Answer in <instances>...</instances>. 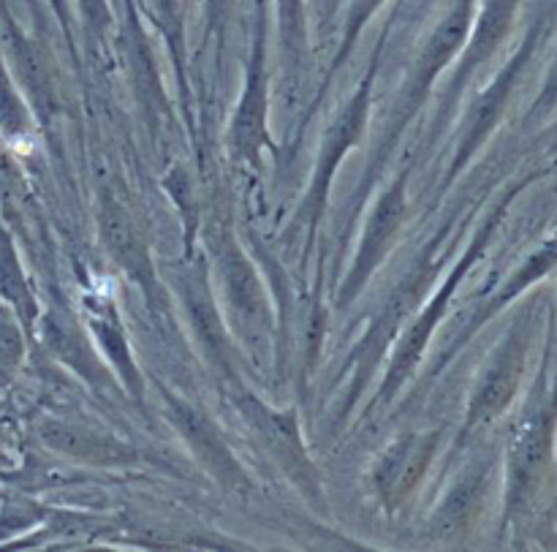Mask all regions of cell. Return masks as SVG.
<instances>
[{"instance_id":"1","label":"cell","mask_w":557,"mask_h":552,"mask_svg":"<svg viewBox=\"0 0 557 552\" xmlns=\"http://www.w3.org/2000/svg\"><path fill=\"white\" fill-rule=\"evenodd\" d=\"M476 9L479 0H449L444 14L438 16L433 30L428 33V38L419 47L406 79L397 87L395 101H392L389 114L384 120V128H381L379 139H375L373 152H370L362 177L357 183V191L351 196V212H348V221L351 223L362 212L364 199L373 194V188L384 177L386 163L392 161V156L400 147L406 128L417 120V114L422 112L428 98L433 96V87L438 85L441 74L449 65H455V60L460 58L462 47L468 41V33H471L473 16H476Z\"/></svg>"},{"instance_id":"2","label":"cell","mask_w":557,"mask_h":552,"mask_svg":"<svg viewBox=\"0 0 557 552\" xmlns=\"http://www.w3.org/2000/svg\"><path fill=\"white\" fill-rule=\"evenodd\" d=\"M449 234L451 223H444V226L419 248L411 267L397 278V283L389 289V294L384 297L381 308L373 314L368 330H364L362 338L354 343L351 354H348V359L343 363L341 370V376L346 373L348 387L346 403H343L341 414H337V422H346L348 414L357 412L364 390H368L370 381L379 376L386 352L392 348L395 338L400 335L403 324H406V321L417 314L419 305L428 299L430 286H433L435 278L441 275V261H444V248Z\"/></svg>"},{"instance_id":"3","label":"cell","mask_w":557,"mask_h":552,"mask_svg":"<svg viewBox=\"0 0 557 552\" xmlns=\"http://www.w3.org/2000/svg\"><path fill=\"white\" fill-rule=\"evenodd\" d=\"M384 38L386 33H381L379 44H375L373 54H370V63H368V71H364V76L359 79V85L354 87L348 101L337 109L335 118L326 123L324 134H321L319 152H315L313 169H310L308 188H305L302 201H299L297 212H294L292 223H288V232L305 234V256L313 250L315 234H319L321 223H324L326 207H330L332 185H335L337 169H341L343 158H346L351 150H357V147L362 145L364 136H368L370 114H373L375 82H379L381 58H384Z\"/></svg>"},{"instance_id":"4","label":"cell","mask_w":557,"mask_h":552,"mask_svg":"<svg viewBox=\"0 0 557 552\" xmlns=\"http://www.w3.org/2000/svg\"><path fill=\"white\" fill-rule=\"evenodd\" d=\"M205 243L212 286L228 327L237 335V346H248L261 357L275 335V316H272L264 278L250 259L248 248L223 221L207 226Z\"/></svg>"},{"instance_id":"5","label":"cell","mask_w":557,"mask_h":552,"mask_svg":"<svg viewBox=\"0 0 557 552\" xmlns=\"http://www.w3.org/2000/svg\"><path fill=\"white\" fill-rule=\"evenodd\" d=\"M511 196L515 194L506 196V199L498 205V210H493V216L484 221V226L479 229L476 237L471 240V245L462 250V256L457 259V265L446 272L444 281L435 286V292L430 294L422 305H419L417 314H413L411 319L403 324L400 335L395 338V343H392V348H389V365H386L384 376H381L379 390H375V395L370 397V403L364 406V417L375 414L379 408L389 406V403L395 401L403 390H406L408 381L417 376L419 365H422L424 354H428L430 341H433L435 332H438V327L444 324L446 314H449V305H451V299H455L457 289H460V283L466 281L468 270H473V265L479 261V256H482L484 248H487L490 237H493V232L498 229V223H500V218H504L506 207H509Z\"/></svg>"},{"instance_id":"6","label":"cell","mask_w":557,"mask_h":552,"mask_svg":"<svg viewBox=\"0 0 557 552\" xmlns=\"http://www.w3.org/2000/svg\"><path fill=\"white\" fill-rule=\"evenodd\" d=\"M169 286L177 297L183 319L188 324L190 338L199 348L201 359L215 370L223 384H237L239 376V346L218 303L215 286H212L210 265L207 256L190 250L183 256L177 267L169 272Z\"/></svg>"},{"instance_id":"7","label":"cell","mask_w":557,"mask_h":552,"mask_svg":"<svg viewBox=\"0 0 557 552\" xmlns=\"http://www.w3.org/2000/svg\"><path fill=\"white\" fill-rule=\"evenodd\" d=\"M270 0H256V22L245 58L243 87L226 128V147L237 163L259 172L267 150L277 152L270 128L272 74H270Z\"/></svg>"},{"instance_id":"8","label":"cell","mask_w":557,"mask_h":552,"mask_svg":"<svg viewBox=\"0 0 557 552\" xmlns=\"http://www.w3.org/2000/svg\"><path fill=\"white\" fill-rule=\"evenodd\" d=\"M228 397L237 408L239 417L245 419L256 439L261 441V450L277 466V471L286 477V482L308 501L313 510H324V482L310 457L308 444H305L302 428H299L297 408H272L264 397L256 395L245 381L228 384Z\"/></svg>"},{"instance_id":"9","label":"cell","mask_w":557,"mask_h":552,"mask_svg":"<svg viewBox=\"0 0 557 552\" xmlns=\"http://www.w3.org/2000/svg\"><path fill=\"white\" fill-rule=\"evenodd\" d=\"M408 177H411V172H408V167H403L381 188V194L375 196L373 207L368 212V221H364L362 237H359L357 250L351 256V265H348V272L343 275L341 286H337L335 310L351 308L362 297L368 283L384 267V261L395 250L397 240L403 237V229H406L408 218H411Z\"/></svg>"},{"instance_id":"10","label":"cell","mask_w":557,"mask_h":552,"mask_svg":"<svg viewBox=\"0 0 557 552\" xmlns=\"http://www.w3.org/2000/svg\"><path fill=\"white\" fill-rule=\"evenodd\" d=\"M156 390L158 395H161V406L169 425H172L174 433L180 436V441L188 446L196 466H199L221 490L239 495V499H248V495L253 493V482H250L248 471H245V466L239 463V457L234 455V450L228 446L221 428H218L199 406H194L188 397L177 395L174 390L163 387L161 381H156Z\"/></svg>"},{"instance_id":"11","label":"cell","mask_w":557,"mask_h":552,"mask_svg":"<svg viewBox=\"0 0 557 552\" xmlns=\"http://www.w3.org/2000/svg\"><path fill=\"white\" fill-rule=\"evenodd\" d=\"M528 348H531V319L522 316L509 327V332L500 338V343L490 352L487 363L479 370L471 395H468L466 419H462V433L457 444H466L468 436L493 425L515 403L522 376H525Z\"/></svg>"},{"instance_id":"12","label":"cell","mask_w":557,"mask_h":552,"mask_svg":"<svg viewBox=\"0 0 557 552\" xmlns=\"http://www.w3.org/2000/svg\"><path fill=\"white\" fill-rule=\"evenodd\" d=\"M539 38H542V25H536L531 33H528L522 47L511 54L509 63L500 69V74L495 76V79L490 82V85L484 87L471 103H468L466 114H462L460 120V128H457L455 152H451V161L444 174V183H441V191L449 188V185L466 172L468 163L479 156V150L487 145L493 131L498 128L500 118H504L506 107H509L511 101V93H515L517 82H520L522 71H525V65L531 63L533 52H536Z\"/></svg>"},{"instance_id":"13","label":"cell","mask_w":557,"mask_h":552,"mask_svg":"<svg viewBox=\"0 0 557 552\" xmlns=\"http://www.w3.org/2000/svg\"><path fill=\"white\" fill-rule=\"evenodd\" d=\"M444 446V430H411L386 444L370 468V488L386 517H397L428 479L435 457Z\"/></svg>"},{"instance_id":"14","label":"cell","mask_w":557,"mask_h":552,"mask_svg":"<svg viewBox=\"0 0 557 552\" xmlns=\"http://www.w3.org/2000/svg\"><path fill=\"white\" fill-rule=\"evenodd\" d=\"M522 0H479L476 16H473L471 33H468V41L462 47L460 58L455 60V69H451L449 82H446L444 93H441L438 112H435V125L433 136H438L441 131L449 123V112L460 96L466 93V87L471 85L473 76L495 58L504 41L509 38L511 27H515L517 11H520Z\"/></svg>"},{"instance_id":"15","label":"cell","mask_w":557,"mask_h":552,"mask_svg":"<svg viewBox=\"0 0 557 552\" xmlns=\"http://www.w3.org/2000/svg\"><path fill=\"white\" fill-rule=\"evenodd\" d=\"M98 234H101V245L109 259L128 275L131 283L145 292L147 303L158 308L163 294L150 245H147L134 212L128 210V205H123L114 191H103L101 201H98Z\"/></svg>"},{"instance_id":"16","label":"cell","mask_w":557,"mask_h":552,"mask_svg":"<svg viewBox=\"0 0 557 552\" xmlns=\"http://www.w3.org/2000/svg\"><path fill=\"white\" fill-rule=\"evenodd\" d=\"M555 406L542 403L515 428L506 450V512L515 515L531 501L553 455Z\"/></svg>"},{"instance_id":"17","label":"cell","mask_w":557,"mask_h":552,"mask_svg":"<svg viewBox=\"0 0 557 552\" xmlns=\"http://www.w3.org/2000/svg\"><path fill=\"white\" fill-rule=\"evenodd\" d=\"M41 441L58 455L90 468H128L139 463V450L131 441L85 419H47Z\"/></svg>"},{"instance_id":"18","label":"cell","mask_w":557,"mask_h":552,"mask_svg":"<svg viewBox=\"0 0 557 552\" xmlns=\"http://www.w3.org/2000/svg\"><path fill=\"white\" fill-rule=\"evenodd\" d=\"M85 330L87 335H90L96 352L101 354L109 373H112L114 381L125 390V395H131L134 403H145L147 379L145 373H141L139 363H136L134 352H131L128 332H125L117 314V305H114V299L109 297V294L87 297Z\"/></svg>"},{"instance_id":"19","label":"cell","mask_w":557,"mask_h":552,"mask_svg":"<svg viewBox=\"0 0 557 552\" xmlns=\"http://www.w3.org/2000/svg\"><path fill=\"white\" fill-rule=\"evenodd\" d=\"M41 338L44 343H47L49 352H52L71 373L79 376L90 390L101 392V395L114 390L117 381L109 373L101 354L96 352L90 335H87L85 327L76 321L74 314H69L65 308L47 310L41 319Z\"/></svg>"},{"instance_id":"20","label":"cell","mask_w":557,"mask_h":552,"mask_svg":"<svg viewBox=\"0 0 557 552\" xmlns=\"http://www.w3.org/2000/svg\"><path fill=\"white\" fill-rule=\"evenodd\" d=\"M490 474H493L490 457L471 461L457 471V477L444 490L441 501L435 504V512L428 520L433 537L455 539L460 533H468V528L476 523L479 512H482L484 499H487Z\"/></svg>"},{"instance_id":"21","label":"cell","mask_w":557,"mask_h":552,"mask_svg":"<svg viewBox=\"0 0 557 552\" xmlns=\"http://www.w3.org/2000/svg\"><path fill=\"white\" fill-rule=\"evenodd\" d=\"M555 261H557V240H553V243H547V245H542V248H539L536 254L531 256V259H525V265H522L520 270H517L515 275H511L509 281H506L504 286H500L498 292H495V297L490 299V303L484 305V308H479L476 314H473V319L468 321L466 330H462L460 335H457L455 341L449 343V348H446V352L438 357V363H435V373H438V370L444 368V365L449 363V359L455 357V354L460 352V348L466 346V343L471 341V338L476 335V332L482 330V327L487 324V321L493 319L495 314H498V310H504L506 305H509L511 299L517 297V294H522L528 286H531V283H536L539 278H542L544 272H547L549 267L555 265Z\"/></svg>"},{"instance_id":"22","label":"cell","mask_w":557,"mask_h":552,"mask_svg":"<svg viewBox=\"0 0 557 552\" xmlns=\"http://www.w3.org/2000/svg\"><path fill=\"white\" fill-rule=\"evenodd\" d=\"M275 27L283 74L288 82L299 85L310 58L308 0H275Z\"/></svg>"},{"instance_id":"23","label":"cell","mask_w":557,"mask_h":552,"mask_svg":"<svg viewBox=\"0 0 557 552\" xmlns=\"http://www.w3.org/2000/svg\"><path fill=\"white\" fill-rule=\"evenodd\" d=\"M386 0H348L346 5V16H343V30H341V44H337V52L335 58H332L330 69H326L324 79H321L319 85V96L313 98V103L308 107V112H305L302 118V125H299V136L305 134V128L310 125V120L315 118V112H319L321 101L326 98V93L332 90V85H335V76L341 74L343 65L348 63V58H351L354 47L359 44V36H362L364 27L373 22V16L379 14L381 9H384Z\"/></svg>"},{"instance_id":"24","label":"cell","mask_w":557,"mask_h":552,"mask_svg":"<svg viewBox=\"0 0 557 552\" xmlns=\"http://www.w3.org/2000/svg\"><path fill=\"white\" fill-rule=\"evenodd\" d=\"M141 11L150 16L156 30L161 33L166 41L169 54H172L174 74L180 79V90L183 98H188V85H185V9L183 0H139Z\"/></svg>"},{"instance_id":"25","label":"cell","mask_w":557,"mask_h":552,"mask_svg":"<svg viewBox=\"0 0 557 552\" xmlns=\"http://www.w3.org/2000/svg\"><path fill=\"white\" fill-rule=\"evenodd\" d=\"M0 292L14 305L16 314L25 319V324H33V319L38 316V303L33 297L30 286H27L25 272H22L20 261L11 250L9 240H3V245H0Z\"/></svg>"},{"instance_id":"26","label":"cell","mask_w":557,"mask_h":552,"mask_svg":"<svg viewBox=\"0 0 557 552\" xmlns=\"http://www.w3.org/2000/svg\"><path fill=\"white\" fill-rule=\"evenodd\" d=\"M87 41H103L114 30V11L109 0H76Z\"/></svg>"},{"instance_id":"27","label":"cell","mask_w":557,"mask_h":552,"mask_svg":"<svg viewBox=\"0 0 557 552\" xmlns=\"http://www.w3.org/2000/svg\"><path fill=\"white\" fill-rule=\"evenodd\" d=\"M199 3H201V11H205L207 36L215 38V47L223 49L228 22H232L234 0H199Z\"/></svg>"},{"instance_id":"28","label":"cell","mask_w":557,"mask_h":552,"mask_svg":"<svg viewBox=\"0 0 557 552\" xmlns=\"http://www.w3.org/2000/svg\"><path fill=\"white\" fill-rule=\"evenodd\" d=\"M22 357V335L16 330V324H11L9 319L0 321V373L9 376L11 370L20 365Z\"/></svg>"},{"instance_id":"29","label":"cell","mask_w":557,"mask_h":552,"mask_svg":"<svg viewBox=\"0 0 557 552\" xmlns=\"http://www.w3.org/2000/svg\"><path fill=\"white\" fill-rule=\"evenodd\" d=\"M49 3H52L58 20L63 22V30H65V36H69V41H74V16H71L69 0H49Z\"/></svg>"},{"instance_id":"30","label":"cell","mask_w":557,"mask_h":552,"mask_svg":"<svg viewBox=\"0 0 557 552\" xmlns=\"http://www.w3.org/2000/svg\"><path fill=\"white\" fill-rule=\"evenodd\" d=\"M557 96V65L553 69V74H549V82L547 87H544V96H542V103L553 101V98Z\"/></svg>"},{"instance_id":"31","label":"cell","mask_w":557,"mask_h":552,"mask_svg":"<svg viewBox=\"0 0 557 552\" xmlns=\"http://www.w3.org/2000/svg\"><path fill=\"white\" fill-rule=\"evenodd\" d=\"M337 3H341V0H326V16H332V14H335Z\"/></svg>"}]
</instances>
